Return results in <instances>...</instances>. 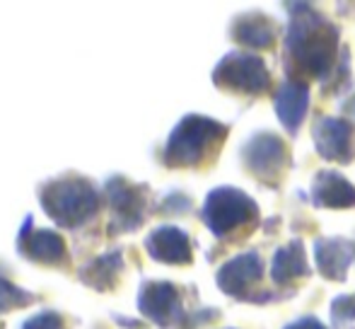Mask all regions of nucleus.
<instances>
[{
  "label": "nucleus",
  "mask_w": 355,
  "mask_h": 329,
  "mask_svg": "<svg viewBox=\"0 0 355 329\" xmlns=\"http://www.w3.org/2000/svg\"><path fill=\"white\" fill-rule=\"evenodd\" d=\"M285 8L293 10L283 51V63L290 81H319L324 85L338 66L336 58L341 32L312 5L288 3Z\"/></svg>",
  "instance_id": "nucleus-1"
},
{
  "label": "nucleus",
  "mask_w": 355,
  "mask_h": 329,
  "mask_svg": "<svg viewBox=\"0 0 355 329\" xmlns=\"http://www.w3.org/2000/svg\"><path fill=\"white\" fill-rule=\"evenodd\" d=\"M227 133L230 128L218 119L189 114L169 133L167 146H164V164L174 169L201 167L213 160V155H218Z\"/></svg>",
  "instance_id": "nucleus-2"
},
{
  "label": "nucleus",
  "mask_w": 355,
  "mask_h": 329,
  "mask_svg": "<svg viewBox=\"0 0 355 329\" xmlns=\"http://www.w3.org/2000/svg\"><path fill=\"white\" fill-rule=\"evenodd\" d=\"M201 218L218 240H234L259 226V206L242 189L218 187L203 201Z\"/></svg>",
  "instance_id": "nucleus-3"
},
{
  "label": "nucleus",
  "mask_w": 355,
  "mask_h": 329,
  "mask_svg": "<svg viewBox=\"0 0 355 329\" xmlns=\"http://www.w3.org/2000/svg\"><path fill=\"white\" fill-rule=\"evenodd\" d=\"M42 206L49 218L63 228H78L94 216L99 199L94 187L83 177H61L42 189Z\"/></svg>",
  "instance_id": "nucleus-4"
},
{
  "label": "nucleus",
  "mask_w": 355,
  "mask_h": 329,
  "mask_svg": "<svg viewBox=\"0 0 355 329\" xmlns=\"http://www.w3.org/2000/svg\"><path fill=\"white\" fill-rule=\"evenodd\" d=\"M213 83L225 92L237 94H263L271 90V73L257 53L230 51L213 68Z\"/></svg>",
  "instance_id": "nucleus-5"
},
{
  "label": "nucleus",
  "mask_w": 355,
  "mask_h": 329,
  "mask_svg": "<svg viewBox=\"0 0 355 329\" xmlns=\"http://www.w3.org/2000/svg\"><path fill=\"white\" fill-rule=\"evenodd\" d=\"M242 164L254 179L276 187L290 167V151L281 136L271 131H257L247 138L239 151Z\"/></svg>",
  "instance_id": "nucleus-6"
},
{
  "label": "nucleus",
  "mask_w": 355,
  "mask_h": 329,
  "mask_svg": "<svg viewBox=\"0 0 355 329\" xmlns=\"http://www.w3.org/2000/svg\"><path fill=\"white\" fill-rule=\"evenodd\" d=\"M263 278V264L259 252H244L227 259L218 269V288L230 298L237 301H257V288Z\"/></svg>",
  "instance_id": "nucleus-7"
},
{
  "label": "nucleus",
  "mask_w": 355,
  "mask_h": 329,
  "mask_svg": "<svg viewBox=\"0 0 355 329\" xmlns=\"http://www.w3.org/2000/svg\"><path fill=\"white\" fill-rule=\"evenodd\" d=\"M109 208H112V233L136 230L145 218L148 192L143 184H131L123 177H114L107 184Z\"/></svg>",
  "instance_id": "nucleus-8"
},
{
  "label": "nucleus",
  "mask_w": 355,
  "mask_h": 329,
  "mask_svg": "<svg viewBox=\"0 0 355 329\" xmlns=\"http://www.w3.org/2000/svg\"><path fill=\"white\" fill-rule=\"evenodd\" d=\"M138 307L148 320L162 329H169L174 325H182L187 320L182 305V293L174 283L169 281H148L143 283L138 293Z\"/></svg>",
  "instance_id": "nucleus-9"
},
{
  "label": "nucleus",
  "mask_w": 355,
  "mask_h": 329,
  "mask_svg": "<svg viewBox=\"0 0 355 329\" xmlns=\"http://www.w3.org/2000/svg\"><path fill=\"white\" fill-rule=\"evenodd\" d=\"M317 153L329 162H353V124L341 117H319L312 128Z\"/></svg>",
  "instance_id": "nucleus-10"
},
{
  "label": "nucleus",
  "mask_w": 355,
  "mask_h": 329,
  "mask_svg": "<svg viewBox=\"0 0 355 329\" xmlns=\"http://www.w3.org/2000/svg\"><path fill=\"white\" fill-rule=\"evenodd\" d=\"M145 249L155 262L162 264H184L193 262V249H191V237L177 226H159L145 237Z\"/></svg>",
  "instance_id": "nucleus-11"
},
{
  "label": "nucleus",
  "mask_w": 355,
  "mask_h": 329,
  "mask_svg": "<svg viewBox=\"0 0 355 329\" xmlns=\"http://www.w3.org/2000/svg\"><path fill=\"white\" fill-rule=\"evenodd\" d=\"M230 37L244 49L252 51H266V49L276 47L278 39V24L266 12H244L232 19L230 27Z\"/></svg>",
  "instance_id": "nucleus-12"
},
{
  "label": "nucleus",
  "mask_w": 355,
  "mask_h": 329,
  "mask_svg": "<svg viewBox=\"0 0 355 329\" xmlns=\"http://www.w3.org/2000/svg\"><path fill=\"white\" fill-rule=\"evenodd\" d=\"M312 203L317 208H355V184L336 169H322L312 182Z\"/></svg>",
  "instance_id": "nucleus-13"
},
{
  "label": "nucleus",
  "mask_w": 355,
  "mask_h": 329,
  "mask_svg": "<svg viewBox=\"0 0 355 329\" xmlns=\"http://www.w3.org/2000/svg\"><path fill=\"white\" fill-rule=\"evenodd\" d=\"M273 109H276L278 121L288 128L290 133H297L302 126L304 117L309 109V83L302 81H288L276 90L273 97Z\"/></svg>",
  "instance_id": "nucleus-14"
},
{
  "label": "nucleus",
  "mask_w": 355,
  "mask_h": 329,
  "mask_svg": "<svg viewBox=\"0 0 355 329\" xmlns=\"http://www.w3.org/2000/svg\"><path fill=\"white\" fill-rule=\"evenodd\" d=\"M32 218L24 221V228L19 233V252L32 262L42 264H58L66 259V242L53 230H32L29 228Z\"/></svg>",
  "instance_id": "nucleus-15"
},
{
  "label": "nucleus",
  "mask_w": 355,
  "mask_h": 329,
  "mask_svg": "<svg viewBox=\"0 0 355 329\" xmlns=\"http://www.w3.org/2000/svg\"><path fill=\"white\" fill-rule=\"evenodd\" d=\"M353 249L348 242L334 237H319L314 242V264L317 271L329 281L343 283L348 278V269L353 264Z\"/></svg>",
  "instance_id": "nucleus-16"
},
{
  "label": "nucleus",
  "mask_w": 355,
  "mask_h": 329,
  "mask_svg": "<svg viewBox=\"0 0 355 329\" xmlns=\"http://www.w3.org/2000/svg\"><path fill=\"white\" fill-rule=\"evenodd\" d=\"M312 273L307 264V252H304L302 240H293L288 245L278 247L271 259V278L278 286H290V283L307 278Z\"/></svg>",
  "instance_id": "nucleus-17"
},
{
  "label": "nucleus",
  "mask_w": 355,
  "mask_h": 329,
  "mask_svg": "<svg viewBox=\"0 0 355 329\" xmlns=\"http://www.w3.org/2000/svg\"><path fill=\"white\" fill-rule=\"evenodd\" d=\"M123 269V262H121V252L114 249V252H107L102 254L99 259L89 262L87 267H83L80 271V278H83L87 286L97 288V291H107L116 283V276L119 271Z\"/></svg>",
  "instance_id": "nucleus-18"
},
{
  "label": "nucleus",
  "mask_w": 355,
  "mask_h": 329,
  "mask_svg": "<svg viewBox=\"0 0 355 329\" xmlns=\"http://www.w3.org/2000/svg\"><path fill=\"white\" fill-rule=\"evenodd\" d=\"M34 303V296L27 291H22L19 286H15L12 281L0 276V312H8L12 307H24Z\"/></svg>",
  "instance_id": "nucleus-19"
},
{
  "label": "nucleus",
  "mask_w": 355,
  "mask_h": 329,
  "mask_svg": "<svg viewBox=\"0 0 355 329\" xmlns=\"http://www.w3.org/2000/svg\"><path fill=\"white\" fill-rule=\"evenodd\" d=\"M331 320L336 325H348V322H355V293L351 296H338L331 301Z\"/></svg>",
  "instance_id": "nucleus-20"
},
{
  "label": "nucleus",
  "mask_w": 355,
  "mask_h": 329,
  "mask_svg": "<svg viewBox=\"0 0 355 329\" xmlns=\"http://www.w3.org/2000/svg\"><path fill=\"white\" fill-rule=\"evenodd\" d=\"M22 329H63V320L58 312H39V315H34L32 320L24 322Z\"/></svg>",
  "instance_id": "nucleus-21"
},
{
  "label": "nucleus",
  "mask_w": 355,
  "mask_h": 329,
  "mask_svg": "<svg viewBox=\"0 0 355 329\" xmlns=\"http://www.w3.org/2000/svg\"><path fill=\"white\" fill-rule=\"evenodd\" d=\"M189 208H191V199L184 196V194H179V192H174V194H169V196L164 199L162 211H169V213H187Z\"/></svg>",
  "instance_id": "nucleus-22"
},
{
  "label": "nucleus",
  "mask_w": 355,
  "mask_h": 329,
  "mask_svg": "<svg viewBox=\"0 0 355 329\" xmlns=\"http://www.w3.org/2000/svg\"><path fill=\"white\" fill-rule=\"evenodd\" d=\"M283 329H329V327L324 325V322H319L317 317H300V320L290 322V325Z\"/></svg>",
  "instance_id": "nucleus-23"
},
{
  "label": "nucleus",
  "mask_w": 355,
  "mask_h": 329,
  "mask_svg": "<svg viewBox=\"0 0 355 329\" xmlns=\"http://www.w3.org/2000/svg\"><path fill=\"white\" fill-rule=\"evenodd\" d=\"M343 109H346V112H348V114H353V117H355V94H353V97H351V99H348V102H346V104H343Z\"/></svg>",
  "instance_id": "nucleus-24"
},
{
  "label": "nucleus",
  "mask_w": 355,
  "mask_h": 329,
  "mask_svg": "<svg viewBox=\"0 0 355 329\" xmlns=\"http://www.w3.org/2000/svg\"><path fill=\"white\" fill-rule=\"evenodd\" d=\"M0 329H3V325H0Z\"/></svg>",
  "instance_id": "nucleus-25"
}]
</instances>
